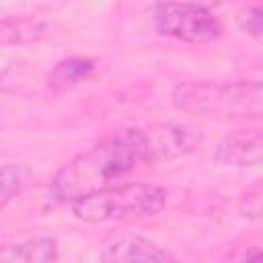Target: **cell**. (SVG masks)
Segmentation results:
<instances>
[{"instance_id": "cell-1", "label": "cell", "mask_w": 263, "mask_h": 263, "mask_svg": "<svg viewBox=\"0 0 263 263\" xmlns=\"http://www.w3.org/2000/svg\"><path fill=\"white\" fill-rule=\"evenodd\" d=\"M142 164H154L144 127L115 132L70 158L51 179L49 197L68 203L99 189L123 183Z\"/></svg>"}, {"instance_id": "cell-2", "label": "cell", "mask_w": 263, "mask_h": 263, "mask_svg": "<svg viewBox=\"0 0 263 263\" xmlns=\"http://www.w3.org/2000/svg\"><path fill=\"white\" fill-rule=\"evenodd\" d=\"M171 101L183 113L214 119H259L263 113L259 80H183L173 86Z\"/></svg>"}, {"instance_id": "cell-3", "label": "cell", "mask_w": 263, "mask_h": 263, "mask_svg": "<svg viewBox=\"0 0 263 263\" xmlns=\"http://www.w3.org/2000/svg\"><path fill=\"white\" fill-rule=\"evenodd\" d=\"M168 201L164 187L154 183H117L68 201L74 218L88 224L136 222L158 216Z\"/></svg>"}, {"instance_id": "cell-4", "label": "cell", "mask_w": 263, "mask_h": 263, "mask_svg": "<svg viewBox=\"0 0 263 263\" xmlns=\"http://www.w3.org/2000/svg\"><path fill=\"white\" fill-rule=\"evenodd\" d=\"M152 27L162 37L197 45L220 39L224 31L220 18L208 8L164 2H156L152 10Z\"/></svg>"}, {"instance_id": "cell-5", "label": "cell", "mask_w": 263, "mask_h": 263, "mask_svg": "<svg viewBox=\"0 0 263 263\" xmlns=\"http://www.w3.org/2000/svg\"><path fill=\"white\" fill-rule=\"evenodd\" d=\"M99 259L107 263H129V261H175V255L166 251L164 247L134 234V232H123L109 236L99 251Z\"/></svg>"}, {"instance_id": "cell-6", "label": "cell", "mask_w": 263, "mask_h": 263, "mask_svg": "<svg viewBox=\"0 0 263 263\" xmlns=\"http://www.w3.org/2000/svg\"><path fill=\"white\" fill-rule=\"evenodd\" d=\"M263 138L261 129H236L228 134L214 150L212 160L224 168H245L257 166L261 162Z\"/></svg>"}, {"instance_id": "cell-7", "label": "cell", "mask_w": 263, "mask_h": 263, "mask_svg": "<svg viewBox=\"0 0 263 263\" xmlns=\"http://www.w3.org/2000/svg\"><path fill=\"white\" fill-rule=\"evenodd\" d=\"M144 134L148 138V146L154 162L185 156L199 144V136H195L189 127L179 123H156L144 127Z\"/></svg>"}, {"instance_id": "cell-8", "label": "cell", "mask_w": 263, "mask_h": 263, "mask_svg": "<svg viewBox=\"0 0 263 263\" xmlns=\"http://www.w3.org/2000/svg\"><path fill=\"white\" fill-rule=\"evenodd\" d=\"M60 255L58 240L51 236H35L18 242L0 245L2 263H49Z\"/></svg>"}, {"instance_id": "cell-9", "label": "cell", "mask_w": 263, "mask_h": 263, "mask_svg": "<svg viewBox=\"0 0 263 263\" xmlns=\"http://www.w3.org/2000/svg\"><path fill=\"white\" fill-rule=\"evenodd\" d=\"M95 72H97L95 60L82 58V55H72L66 60H60L49 70L45 82H47V88H51L53 92H64V90H70V88L86 82Z\"/></svg>"}, {"instance_id": "cell-10", "label": "cell", "mask_w": 263, "mask_h": 263, "mask_svg": "<svg viewBox=\"0 0 263 263\" xmlns=\"http://www.w3.org/2000/svg\"><path fill=\"white\" fill-rule=\"evenodd\" d=\"M29 168L23 162H6L0 166V210H4L27 185Z\"/></svg>"}, {"instance_id": "cell-11", "label": "cell", "mask_w": 263, "mask_h": 263, "mask_svg": "<svg viewBox=\"0 0 263 263\" xmlns=\"http://www.w3.org/2000/svg\"><path fill=\"white\" fill-rule=\"evenodd\" d=\"M240 27L251 35V37H255V39H259L261 37V25H263V12H261V8L259 6H251V8H247V12L245 14H240Z\"/></svg>"}, {"instance_id": "cell-12", "label": "cell", "mask_w": 263, "mask_h": 263, "mask_svg": "<svg viewBox=\"0 0 263 263\" xmlns=\"http://www.w3.org/2000/svg\"><path fill=\"white\" fill-rule=\"evenodd\" d=\"M156 2H164V4H185V6H197V8H208V10H212V8L218 6L222 0H156Z\"/></svg>"}]
</instances>
